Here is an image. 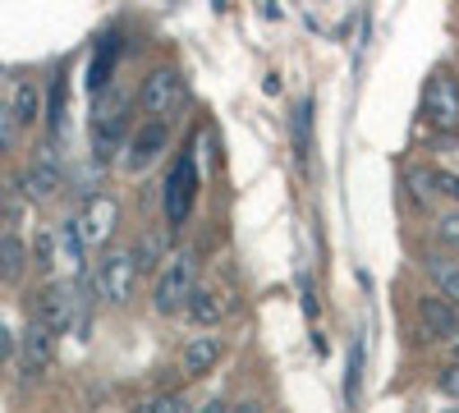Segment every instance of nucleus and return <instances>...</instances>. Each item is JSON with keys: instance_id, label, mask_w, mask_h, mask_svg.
<instances>
[{"instance_id": "20", "label": "nucleus", "mask_w": 459, "mask_h": 413, "mask_svg": "<svg viewBox=\"0 0 459 413\" xmlns=\"http://www.w3.org/2000/svg\"><path fill=\"white\" fill-rule=\"evenodd\" d=\"M47 125H51V133H60V125H65V79H56V83H51V101H47Z\"/></svg>"}, {"instance_id": "23", "label": "nucleus", "mask_w": 459, "mask_h": 413, "mask_svg": "<svg viewBox=\"0 0 459 413\" xmlns=\"http://www.w3.org/2000/svg\"><path fill=\"white\" fill-rule=\"evenodd\" d=\"M359 372H363V340H354L350 349V404L359 400Z\"/></svg>"}, {"instance_id": "12", "label": "nucleus", "mask_w": 459, "mask_h": 413, "mask_svg": "<svg viewBox=\"0 0 459 413\" xmlns=\"http://www.w3.org/2000/svg\"><path fill=\"white\" fill-rule=\"evenodd\" d=\"M60 189H65V175H60V166H56L51 157H42L37 166H28V175H23V194H28V198L47 202V198H56Z\"/></svg>"}, {"instance_id": "10", "label": "nucleus", "mask_w": 459, "mask_h": 413, "mask_svg": "<svg viewBox=\"0 0 459 413\" xmlns=\"http://www.w3.org/2000/svg\"><path fill=\"white\" fill-rule=\"evenodd\" d=\"M51 358H56V335H51L42 322H32V326L19 335V367L28 372V377H37V372H47Z\"/></svg>"}, {"instance_id": "9", "label": "nucleus", "mask_w": 459, "mask_h": 413, "mask_svg": "<svg viewBox=\"0 0 459 413\" xmlns=\"http://www.w3.org/2000/svg\"><path fill=\"white\" fill-rule=\"evenodd\" d=\"M418 331H423V340H450L459 335V308L446 304L441 294L418 298Z\"/></svg>"}, {"instance_id": "22", "label": "nucleus", "mask_w": 459, "mask_h": 413, "mask_svg": "<svg viewBox=\"0 0 459 413\" xmlns=\"http://www.w3.org/2000/svg\"><path fill=\"white\" fill-rule=\"evenodd\" d=\"M14 133H19V125H14V110H10L5 101H0V157H5L10 147H14Z\"/></svg>"}, {"instance_id": "3", "label": "nucleus", "mask_w": 459, "mask_h": 413, "mask_svg": "<svg viewBox=\"0 0 459 413\" xmlns=\"http://www.w3.org/2000/svg\"><path fill=\"white\" fill-rule=\"evenodd\" d=\"M194 198H198V161H194V152H184V157L170 166L166 189H161L166 220H170V225H184L188 211H194Z\"/></svg>"}, {"instance_id": "33", "label": "nucleus", "mask_w": 459, "mask_h": 413, "mask_svg": "<svg viewBox=\"0 0 459 413\" xmlns=\"http://www.w3.org/2000/svg\"><path fill=\"white\" fill-rule=\"evenodd\" d=\"M455 367H459V340H455Z\"/></svg>"}, {"instance_id": "21", "label": "nucleus", "mask_w": 459, "mask_h": 413, "mask_svg": "<svg viewBox=\"0 0 459 413\" xmlns=\"http://www.w3.org/2000/svg\"><path fill=\"white\" fill-rule=\"evenodd\" d=\"M60 235H65V253H69V262H74V267H83V248H88V244H83V235H79V220H65V230H60Z\"/></svg>"}, {"instance_id": "19", "label": "nucleus", "mask_w": 459, "mask_h": 413, "mask_svg": "<svg viewBox=\"0 0 459 413\" xmlns=\"http://www.w3.org/2000/svg\"><path fill=\"white\" fill-rule=\"evenodd\" d=\"M308 147H313V106L303 101L299 110H294V157L308 166Z\"/></svg>"}, {"instance_id": "28", "label": "nucleus", "mask_w": 459, "mask_h": 413, "mask_svg": "<svg viewBox=\"0 0 459 413\" xmlns=\"http://www.w3.org/2000/svg\"><path fill=\"white\" fill-rule=\"evenodd\" d=\"M14 354V335H10V326H5V317H0V363H5Z\"/></svg>"}, {"instance_id": "16", "label": "nucleus", "mask_w": 459, "mask_h": 413, "mask_svg": "<svg viewBox=\"0 0 459 413\" xmlns=\"http://www.w3.org/2000/svg\"><path fill=\"white\" fill-rule=\"evenodd\" d=\"M10 110H14V125H19V129L37 125V116H42V92H37L28 79L14 83V101H10Z\"/></svg>"}, {"instance_id": "7", "label": "nucleus", "mask_w": 459, "mask_h": 413, "mask_svg": "<svg viewBox=\"0 0 459 413\" xmlns=\"http://www.w3.org/2000/svg\"><path fill=\"white\" fill-rule=\"evenodd\" d=\"M120 138H125V97H106L97 101V116H92V152L97 161H110L120 152Z\"/></svg>"}, {"instance_id": "17", "label": "nucleus", "mask_w": 459, "mask_h": 413, "mask_svg": "<svg viewBox=\"0 0 459 413\" xmlns=\"http://www.w3.org/2000/svg\"><path fill=\"white\" fill-rule=\"evenodd\" d=\"M428 276H432V285L441 289V298H446V304H455V308H459V262L428 257Z\"/></svg>"}, {"instance_id": "27", "label": "nucleus", "mask_w": 459, "mask_h": 413, "mask_svg": "<svg viewBox=\"0 0 459 413\" xmlns=\"http://www.w3.org/2000/svg\"><path fill=\"white\" fill-rule=\"evenodd\" d=\"M157 413H188V404H184V395H166V400H157L152 404Z\"/></svg>"}, {"instance_id": "31", "label": "nucleus", "mask_w": 459, "mask_h": 413, "mask_svg": "<svg viewBox=\"0 0 459 413\" xmlns=\"http://www.w3.org/2000/svg\"><path fill=\"white\" fill-rule=\"evenodd\" d=\"M230 413H262V404H253V400H248V404H239V409H230Z\"/></svg>"}, {"instance_id": "30", "label": "nucleus", "mask_w": 459, "mask_h": 413, "mask_svg": "<svg viewBox=\"0 0 459 413\" xmlns=\"http://www.w3.org/2000/svg\"><path fill=\"white\" fill-rule=\"evenodd\" d=\"M198 413H230V404H225V400H212V404H203Z\"/></svg>"}, {"instance_id": "4", "label": "nucleus", "mask_w": 459, "mask_h": 413, "mask_svg": "<svg viewBox=\"0 0 459 413\" xmlns=\"http://www.w3.org/2000/svg\"><path fill=\"white\" fill-rule=\"evenodd\" d=\"M79 308H83V298H79V285L74 280H56V285H47L42 294H37V322H42L51 335H65L74 322H79Z\"/></svg>"}, {"instance_id": "1", "label": "nucleus", "mask_w": 459, "mask_h": 413, "mask_svg": "<svg viewBox=\"0 0 459 413\" xmlns=\"http://www.w3.org/2000/svg\"><path fill=\"white\" fill-rule=\"evenodd\" d=\"M198 294V262H194V253H175L170 262H166V271L157 276V313H179V308H188V298Z\"/></svg>"}, {"instance_id": "26", "label": "nucleus", "mask_w": 459, "mask_h": 413, "mask_svg": "<svg viewBox=\"0 0 459 413\" xmlns=\"http://www.w3.org/2000/svg\"><path fill=\"white\" fill-rule=\"evenodd\" d=\"M51 257H56L51 235H37V267H51Z\"/></svg>"}, {"instance_id": "29", "label": "nucleus", "mask_w": 459, "mask_h": 413, "mask_svg": "<svg viewBox=\"0 0 459 413\" xmlns=\"http://www.w3.org/2000/svg\"><path fill=\"white\" fill-rule=\"evenodd\" d=\"M441 391H446L450 400H459V367H450L446 377H441Z\"/></svg>"}, {"instance_id": "25", "label": "nucleus", "mask_w": 459, "mask_h": 413, "mask_svg": "<svg viewBox=\"0 0 459 413\" xmlns=\"http://www.w3.org/2000/svg\"><path fill=\"white\" fill-rule=\"evenodd\" d=\"M437 235H441V244H446L450 253H459V216H446V220L437 225Z\"/></svg>"}, {"instance_id": "14", "label": "nucleus", "mask_w": 459, "mask_h": 413, "mask_svg": "<svg viewBox=\"0 0 459 413\" xmlns=\"http://www.w3.org/2000/svg\"><path fill=\"white\" fill-rule=\"evenodd\" d=\"M115 60H120V37L106 32L101 42H97V56H92V69H88V88L101 97L106 83H110V73H115Z\"/></svg>"}, {"instance_id": "24", "label": "nucleus", "mask_w": 459, "mask_h": 413, "mask_svg": "<svg viewBox=\"0 0 459 413\" xmlns=\"http://www.w3.org/2000/svg\"><path fill=\"white\" fill-rule=\"evenodd\" d=\"M432 184H437V194H446V198L459 202V175H450V170H432Z\"/></svg>"}, {"instance_id": "13", "label": "nucleus", "mask_w": 459, "mask_h": 413, "mask_svg": "<svg viewBox=\"0 0 459 413\" xmlns=\"http://www.w3.org/2000/svg\"><path fill=\"white\" fill-rule=\"evenodd\" d=\"M221 354H225V345L216 340V335H194L188 349H184V372L188 377H203V372H212L221 363Z\"/></svg>"}, {"instance_id": "11", "label": "nucleus", "mask_w": 459, "mask_h": 413, "mask_svg": "<svg viewBox=\"0 0 459 413\" xmlns=\"http://www.w3.org/2000/svg\"><path fill=\"white\" fill-rule=\"evenodd\" d=\"M166 138H170V125H161V120H147V125H138L134 129V138H129V170H147L152 161H157V152L166 147Z\"/></svg>"}, {"instance_id": "6", "label": "nucleus", "mask_w": 459, "mask_h": 413, "mask_svg": "<svg viewBox=\"0 0 459 413\" xmlns=\"http://www.w3.org/2000/svg\"><path fill=\"white\" fill-rule=\"evenodd\" d=\"M134 285H138L134 253H106L97 262V294L106 298V304H125V298L134 294Z\"/></svg>"}, {"instance_id": "32", "label": "nucleus", "mask_w": 459, "mask_h": 413, "mask_svg": "<svg viewBox=\"0 0 459 413\" xmlns=\"http://www.w3.org/2000/svg\"><path fill=\"white\" fill-rule=\"evenodd\" d=\"M134 413H157V409H152V404H138V409H134Z\"/></svg>"}, {"instance_id": "8", "label": "nucleus", "mask_w": 459, "mask_h": 413, "mask_svg": "<svg viewBox=\"0 0 459 413\" xmlns=\"http://www.w3.org/2000/svg\"><path fill=\"white\" fill-rule=\"evenodd\" d=\"M74 220H79V235H83L88 248L92 244H106L115 235V225H120V202H115L110 194H88L83 198V211L74 216Z\"/></svg>"}, {"instance_id": "15", "label": "nucleus", "mask_w": 459, "mask_h": 413, "mask_svg": "<svg viewBox=\"0 0 459 413\" xmlns=\"http://www.w3.org/2000/svg\"><path fill=\"white\" fill-rule=\"evenodd\" d=\"M23 271H28V248H23V239L14 230H5L0 235V280L14 285Z\"/></svg>"}, {"instance_id": "5", "label": "nucleus", "mask_w": 459, "mask_h": 413, "mask_svg": "<svg viewBox=\"0 0 459 413\" xmlns=\"http://www.w3.org/2000/svg\"><path fill=\"white\" fill-rule=\"evenodd\" d=\"M423 116L437 129H459V83H455V73L437 69L428 79V88H423Z\"/></svg>"}, {"instance_id": "2", "label": "nucleus", "mask_w": 459, "mask_h": 413, "mask_svg": "<svg viewBox=\"0 0 459 413\" xmlns=\"http://www.w3.org/2000/svg\"><path fill=\"white\" fill-rule=\"evenodd\" d=\"M184 101H188V88H184V79L175 69H152L147 79H143V92H138V106H143V116L147 120H170L175 110H184Z\"/></svg>"}, {"instance_id": "34", "label": "nucleus", "mask_w": 459, "mask_h": 413, "mask_svg": "<svg viewBox=\"0 0 459 413\" xmlns=\"http://www.w3.org/2000/svg\"><path fill=\"white\" fill-rule=\"evenodd\" d=\"M450 413H459V409H450Z\"/></svg>"}, {"instance_id": "18", "label": "nucleus", "mask_w": 459, "mask_h": 413, "mask_svg": "<svg viewBox=\"0 0 459 413\" xmlns=\"http://www.w3.org/2000/svg\"><path fill=\"white\" fill-rule=\"evenodd\" d=\"M188 317H194L198 326H216V322L225 317L221 294H216V289H198L194 298H188Z\"/></svg>"}]
</instances>
